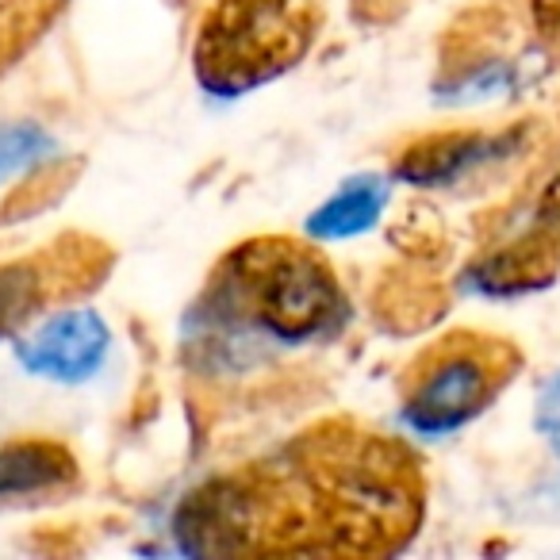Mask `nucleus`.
I'll return each mask as SVG.
<instances>
[{"label": "nucleus", "mask_w": 560, "mask_h": 560, "mask_svg": "<svg viewBox=\"0 0 560 560\" xmlns=\"http://www.w3.org/2000/svg\"><path fill=\"white\" fill-rule=\"evenodd\" d=\"M350 319L335 269L289 238H254L219 261L185 319L200 376H246L272 358L323 346Z\"/></svg>", "instance_id": "f257e3e1"}, {"label": "nucleus", "mask_w": 560, "mask_h": 560, "mask_svg": "<svg viewBox=\"0 0 560 560\" xmlns=\"http://www.w3.org/2000/svg\"><path fill=\"white\" fill-rule=\"evenodd\" d=\"M319 24V0H215L192 50L203 93L234 101L280 78L307 55Z\"/></svg>", "instance_id": "f03ea898"}, {"label": "nucleus", "mask_w": 560, "mask_h": 560, "mask_svg": "<svg viewBox=\"0 0 560 560\" xmlns=\"http://www.w3.org/2000/svg\"><path fill=\"white\" fill-rule=\"evenodd\" d=\"M518 353L488 335H450L434 342L407 373L404 422L419 438H445L468 427L511 384Z\"/></svg>", "instance_id": "7ed1b4c3"}, {"label": "nucleus", "mask_w": 560, "mask_h": 560, "mask_svg": "<svg viewBox=\"0 0 560 560\" xmlns=\"http://www.w3.org/2000/svg\"><path fill=\"white\" fill-rule=\"evenodd\" d=\"M112 330L89 307H73V312H58L47 323L20 338L16 358L32 376L58 384H81L89 376L101 373L104 358H108Z\"/></svg>", "instance_id": "20e7f679"}, {"label": "nucleus", "mask_w": 560, "mask_h": 560, "mask_svg": "<svg viewBox=\"0 0 560 560\" xmlns=\"http://www.w3.org/2000/svg\"><path fill=\"white\" fill-rule=\"evenodd\" d=\"M526 147V127L511 131H457V135H430L419 139L404 158L396 162V177L415 188H450L476 173L503 165L522 154Z\"/></svg>", "instance_id": "39448f33"}, {"label": "nucleus", "mask_w": 560, "mask_h": 560, "mask_svg": "<svg viewBox=\"0 0 560 560\" xmlns=\"http://www.w3.org/2000/svg\"><path fill=\"white\" fill-rule=\"evenodd\" d=\"M78 476L73 457L55 442L0 445V503L58 491Z\"/></svg>", "instance_id": "423d86ee"}, {"label": "nucleus", "mask_w": 560, "mask_h": 560, "mask_svg": "<svg viewBox=\"0 0 560 560\" xmlns=\"http://www.w3.org/2000/svg\"><path fill=\"white\" fill-rule=\"evenodd\" d=\"M392 185L388 177H376V173H358L350 177L319 211H312L307 219V234L319 242H342L353 234H365L376 226V219L388 208Z\"/></svg>", "instance_id": "0eeeda50"}, {"label": "nucleus", "mask_w": 560, "mask_h": 560, "mask_svg": "<svg viewBox=\"0 0 560 560\" xmlns=\"http://www.w3.org/2000/svg\"><path fill=\"white\" fill-rule=\"evenodd\" d=\"M58 154V142L50 131L35 124H0V185L24 177L35 165L50 162Z\"/></svg>", "instance_id": "6e6552de"}, {"label": "nucleus", "mask_w": 560, "mask_h": 560, "mask_svg": "<svg viewBox=\"0 0 560 560\" xmlns=\"http://www.w3.org/2000/svg\"><path fill=\"white\" fill-rule=\"evenodd\" d=\"M43 280L32 265H4L0 269V338L12 335L39 304Z\"/></svg>", "instance_id": "1a4fd4ad"}, {"label": "nucleus", "mask_w": 560, "mask_h": 560, "mask_svg": "<svg viewBox=\"0 0 560 560\" xmlns=\"http://www.w3.org/2000/svg\"><path fill=\"white\" fill-rule=\"evenodd\" d=\"M58 0H9L0 4V62H9L20 47L27 43V35L47 20V12H55Z\"/></svg>", "instance_id": "9d476101"}, {"label": "nucleus", "mask_w": 560, "mask_h": 560, "mask_svg": "<svg viewBox=\"0 0 560 560\" xmlns=\"http://www.w3.org/2000/svg\"><path fill=\"white\" fill-rule=\"evenodd\" d=\"M534 427H537V434L549 442L552 457H557V465H560V369L549 376V384H545L541 396H537Z\"/></svg>", "instance_id": "9b49d317"}, {"label": "nucleus", "mask_w": 560, "mask_h": 560, "mask_svg": "<svg viewBox=\"0 0 560 560\" xmlns=\"http://www.w3.org/2000/svg\"><path fill=\"white\" fill-rule=\"evenodd\" d=\"M534 20L545 39L560 47V0H534Z\"/></svg>", "instance_id": "f8f14e48"}]
</instances>
